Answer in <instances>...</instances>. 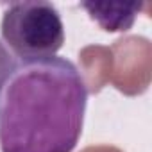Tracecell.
Here are the masks:
<instances>
[{
  "instance_id": "obj_1",
  "label": "cell",
  "mask_w": 152,
  "mask_h": 152,
  "mask_svg": "<svg viewBox=\"0 0 152 152\" xmlns=\"http://www.w3.org/2000/svg\"><path fill=\"white\" fill-rule=\"evenodd\" d=\"M86 106V83L70 59L16 61L0 86V150L72 152Z\"/></svg>"
},
{
  "instance_id": "obj_2",
  "label": "cell",
  "mask_w": 152,
  "mask_h": 152,
  "mask_svg": "<svg viewBox=\"0 0 152 152\" xmlns=\"http://www.w3.org/2000/svg\"><path fill=\"white\" fill-rule=\"evenodd\" d=\"M2 43L18 61L56 56L64 43V25L54 4L43 0L9 4L0 23Z\"/></svg>"
},
{
  "instance_id": "obj_3",
  "label": "cell",
  "mask_w": 152,
  "mask_h": 152,
  "mask_svg": "<svg viewBox=\"0 0 152 152\" xmlns=\"http://www.w3.org/2000/svg\"><path fill=\"white\" fill-rule=\"evenodd\" d=\"M86 9L104 31L109 32H124L129 31L134 23L138 6H122V4H97V2H83L79 4Z\"/></svg>"
},
{
  "instance_id": "obj_4",
  "label": "cell",
  "mask_w": 152,
  "mask_h": 152,
  "mask_svg": "<svg viewBox=\"0 0 152 152\" xmlns=\"http://www.w3.org/2000/svg\"><path fill=\"white\" fill-rule=\"evenodd\" d=\"M15 64H16V59L13 57V54L7 50V47L2 43V39H0V86L4 84L7 75L13 72Z\"/></svg>"
}]
</instances>
